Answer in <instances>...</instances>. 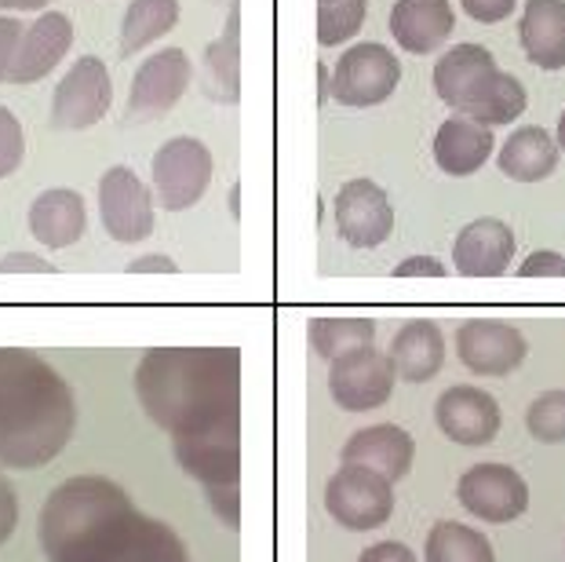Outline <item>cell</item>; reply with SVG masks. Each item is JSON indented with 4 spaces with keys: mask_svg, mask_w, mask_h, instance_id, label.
Returning a JSON list of instances; mask_svg holds the SVG:
<instances>
[{
    "mask_svg": "<svg viewBox=\"0 0 565 562\" xmlns=\"http://www.w3.org/2000/svg\"><path fill=\"white\" fill-rule=\"evenodd\" d=\"M204 66H209L212 99L234 106L242 95V8H237V0L226 11L223 33L204 47Z\"/></svg>",
    "mask_w": 565,
    "mask_h": 562,
    "instance_id": "d4e9b609",
    "label": "cell"
},
{
    "mask_svg": "<svg viewBox=\"0 0 565 562\" xmlns=\"http://www.w3.org/2000/svg\"><path fill=\"white\" fill-rule=\"evenodd\" d=\"M529 106V92L525 85L514 74H503V70H497L492 74V81L482 88V95L467 106L463 117H471V121L478 125H514L519 117L525 114Z\"/></svg>",
    "mask_w": 565,
    "mask_h": 562,
    "instance_id": "83f0119b",
    "label": "cell"
},
{
    "mask_svg": "<svg viewBox=\"0 0 565 562\" xmlns=\"http://www.w3.org/2000/svg\"><path fill=\"white\" fill-rule=\"evenodd\" d=\"M519 274L522 278H565V256L551 253V248H540V253L525 256Z\"/></svg>",
    "mask_w": 565,
    "mask_h": 562,
    "instance_id": "d6a6232c",
    "label": "cell"
},
{
    "mask_svg": "<svg viewBox=\"0 0 565 562\" xmlns=\"http://www.w3.org/2000/svg\"><path fill=\"white\" fill-rule=\"evenodd\" d=\"M70 44H74V26L63 11H44L33 26L22 30L15 59H11L8 81L11 85H33V81L47 77L63 63Z\"/></svg>",
    "mask_w": 565,
    "mask_h": 562,
    "instance_id": "9a60e30c",
    "label": "cell"
},
{
    "mask_svg": "<svg viewBox=\"0 0 565 562\" xmlns=\"http://www.w3.org/2000/svg\"><path fill=\"white\" fill-rule=\"evenodd\" d=\"M519 44L540 70L565 66V0H525L519 19Z\"/></svg>",
    "mask_w": 565,
    "mask_h": 562,
    "instance_id": "603a6c76",
    "label": "cell"
},
{
    "mask_svg": "<svg viewBox=\"0 0 565 562\" xmlns=\"http://www.w3.org/2000/svg\"><path fill=\"white\" fill-rule=\"evenodd\" d=\"M497 74V59L482 44H456L435 66V92L445 106L463 114Z\"/></svg>",
    "mask_w": 565,
    "mask_h": 562,
    "instance_id": "ac0fdd59",
    "label": "cell"
},
{
    "mask_svg": "<svg viewBox=\"0 0 565 562\" xmlns=\"http://www.w3.org/2000/svg\"><path fill=\"white\" fill-rule=\"evenodd\" d=\"M369 0H318V44L335 47L365 26Z\"/></svg>",
    "mask_w": 565,
    "mask_h": 562,
    "instance_id": "f546056e",
    "label": "cell"
},
{
    "mask_svg": "<svg viewBox=\"0 0 565 562\" xmlns=\"http://www.w3.org/2000/svg\"><path fill=\"white\" fill-rule=\"evenodd\" d=\"M558 158H562V150L555 136H551L547 128L525 125V128H514L508 136V142H503L497 153V165L514 183H540V179L555 176Z\"/></svg>",
    "mask_w": 565,
    "mask_h": 562,
    "instance_id": "cb8c5ba5",
    "label": "cell"
},
{
    "mask_svg": "<svg viewBox=\"0 0 565 562\" xmlns=\"http://www.w3.org/2000/svg\"><path fill=\"white\" fill-rule=\"evenodd\" d=\"M424 562H497V552L482 530L441 519L427 533Z\"/></svg>",
    "mask_w": 565,
    "mask_h": 562,
    "instance_id": "4316f807",
    "label": "cell"
},
{
    "mask_svg": "<svg viewBox=\"0 0 565 562\" xmlns=\"http://www.w3.org/2000/svg\"><path fill=\"white\" fill-rule=\"evenodd\" d=\"M435 424L445 438L456 442V446H489L500 432L503 413H500V402L492 399L489 391L456 384L435 402Z\"/></svg>",
    "mask_w": 565,
    "mask_h": 562,
    "instance_id": "4fadbf2b",
    "label": "cell"
},
{
    "mask_svg": "<svg viewBox=\"0 0 565 562\" xmlns=\"http://www.w3.org/2000/svg\"><path fill=\"white\" fill-rule=\"evenodd\" d=\"M324 508L347 530H376L394 516V483L358 464H343L324 486Z\"/></svg>",
    "mask_w": 565,
    "mask_h": 562,
    "instance_id": "8992f818",
    "label": "cell"
},
{
    "mask_svg": "<svg viewBox=\"0 0 565 562\" xmlns=\"http://www.w3.org/2000/svg\"><path fill=\"white\" fill-rule=\"evenodd\" d=\"M387 358L398 380H408V384H427V380H435L438 369L445 365V340H441L438 321H430V318L405 321V326L394 332Z\"/></svg>",
    "mask_w": 565,
    "mask_h": 562,
    "instance_id": "7402d4cb",
    "label": "cell"
},
{
    "mask_svg": "<svg viewBox=\"0 0 565 562\" xmlns=\"http://www.w3.org/2000/svg\"><path fill=\"white\" fill-rule=\"evenodd\" d=\"M456 354L475 377H511L529 358V340L511 321L467 318L456 329Z\"/></svg>",
    "mask_w": 565,
    "mask_h": 562,
    "instance_id": "8fae6325",
    "label": "cell"
},
{
    "mask_svg": "<svg viewBox=\"0 0 565 562\" xmlns=\"http://www.w3.org/2000/svg\"><path fill=\"white\" fill-rule=\"evenodd\" d=\"M19 271H26V274H52L55 267L44 256H38V253H8L4 259H0V274H19Z\"/></svg>",
    "mask_w": 565,
    "mask_h": 562,
    "instance_id": "ab89813d",
    "label": "cell"
},
{
    "mask_svg": "<svg viewBox=\"0 0 565 562\" xmlns=\"http://www.w3.org/2000/svg\"><path fill=\"white\" fill-rule=\"evenodd\" d=\"M358 562H416V555H413V548L402 541H380L365 548V552L358 555Z\"/></svg>",
    "mask_w": 565,
    "mask_h": 562,
    "instance_id": "f35d334b",
    "label": "cell"
},
{
    "mask_svg": "<svg viewBox=\"0 0 565 562\" xmlns=\"http://www.w3.org/2000/svg\"><path fill=\"white\" fill-rule=\"evenodd\" d=\"M128 271L131 274H175L179 267H175V259H168V256H139V259H131L128 263Z\"/></svg>",
    "mask_w": 565,
    "mask_h": 562,
    "instance_id": "60d3db41",
    "label": "cell"
},
{
    "mask_svg": "<svg viewBox=\"0 0 565 562\" xmlns=\"http://www.w3.org/2000/svg\"><path fill=\"white\" fill-rule=\"evenodd\" d=\"M194 77V66L183 47H161L136 70L128 92V117H161L183 99Z\"/></svg>",
    "mask_w": 565,
    "mask_h": 562,
    "instance_id": "5bb4252c",
    "label": "cell"
},
{
    "mask_svg": "<svg viewBox=\"0 0 565 562\" xmlns=\"http://www.w3.org/2000/svg\"><path fill=\"white\" fill-rule=\"evenodd\" d=\"M555 142H558V150L565 153V114L558 117V139H555Z\"/></svg>",
    "mask_w": 565,
    "mask_h": 562,
    "instance_id": "ee69618b",
    "label": "cell"
},
{
    "mask_svg": "<svg viewBox=\"0 0 565 562\" xmlns=\"http://www.w3.org/2000/svg\"><path fill=\"white\" fill-rule=\"evenodd\" d=\"M445 263L435 256H408L394 267V278H445Z\"/></svg>",
    "mask_w": 565,
    "mask_h": 562,
    "instance_id": "74e56055",
    "label": "cell"
},
{
    "mask_svg": "<svg viewBox=\"0 0 565 562\" xmlns=\"http://www.w3.org/2000/svg\"><path fill=\"white\" fill-rule=\"evenodd\" d=\"M114 81L103 59L84 55L70 66L52 95V128L55 131H88L110 114Z\"/></svg>",
    "mask_w": 565,
    "mask_h": 562,
    "instance_id": "52a82bcc",
    "label": "cell"
},
{
    "mask_svg": "<svg viewBox=\"0 0 565 562\" xmlns=\"http://www.w3.org/2000/svg\"><path fill=\"white\" fill-rule=\"evenodd\" d=\"M99 216L114 242H147L153 234V220H158L153 216V190L125 165H114L99 179Z\"/></svg>",
    "mask_w": 565,
    "mask_h": 562,
    "instance_id": "30bf717a",
    "label": "cell"
},
{
    "mask_svg": "<svg viewBox=\"0 0 565 562\" xmlns=\"http://www.w3.org/2000/svg\"><path fill=\"white\" fill-rule=\"evenodd\" d=\"M456 500L467 508V516L492 522V526H503V522H514L525 516L529 486L511 464L486 460L460 475V483H456Z\"/></svg>",
    "mask_w": 565,
    "mask_h": 562,
    "instance_id": "ba28073f",
    "label": "cell"
},
{
    "mask_svg": "<svg viewBox=\"0 0 565 562\" xmlns=\"http://www.w3.org/2000/svg\"><path fill=\"white\" fill-rule=\"evenodd\" d=\"M402 81V63L387 44L362 41L351 44L332 66V99L354 110L387 103Z\"/></svg>",
    "mask_w": 565,
    "mask_h": 562,
    "instance_id": "5b68a950",
    "label": "cell"
},
{
    "mask_svg": "<svg viewBox=\"0 0 565 562\" xmlns=\"http://www.w3.org/2000/svg\"><path fill=\"white\" fill-rule=\"evenodd\" d=\"M394 380H398V373H394L391 358L372 343L329 362V394L347 413L380 410L391 399Z\"/></svg>",
    "mask_w": 565,
    "mask_h": 562,
    "instance_id": "9c48e42d",
    "label": "cell"
},
{
    "mask_svg": "<svg viewBox=\"0 0 565 562\" xmlns=\"http://www.w3.org/2000/svg\"><path fill=\"white\" fill-rule=\"evenodd\" d=\"M15 530H19V494H15V486L0 475V548L11 541Z\"/></svg>",
    "mask_w": 565,
    "mask_h": 562,
    "instance_id": "e575fe53",
    "label": "cell"
},
{
    "mask_svg": "<svg viewBox=\"0 0 565 562\" xmlns=\"http://www.w3.org/2000/svg\"><path fill=\"white\" fill-rule=\"evenodd\" d=\"M335 231L351 248H376L394 231V209L387 190L372 179H351L335 194Z\"/></svg>",
    "mask_w": 565,
    "mask_h": 562,
    "instance_id": "7c38bea8",
    "label": "cell"
},
{
    "mask_svg": "<svg viewBox=\"0 0 565 562\" xmlns=\"http://www.w3.org/2000/svg\"><path fill=\"white\" fill-rule=\"evenodd\" d=\"M22 22L11 19V15H0V85L8 81V70H11V59H15V47L22 38Z\"/></svg>",
    "mask_w": 565,
    "mask_h": 562,
    "instance_id": "8d00e7d4",
    "label": "cell"
},
{
    "mask_svg": "<svg viewBox=\"0 0 565 562\" xmlns=\"http://www.w3.org/2000/svg\"><path fill=\"white\" fill-rule=\"evenodd\" d=\"M84 226H88V212H84V198L70 187H52L33 198L30 205V234L38 237L44 248H70L81 242Z\"/></svg>",
    "mask_w": 565,
    "mask_h": 562,
    "instance_id": "ffe728a7",
    "label": "cell"
},
{
    "mask_svg": "<svg viewBox=\"0 0 565 562\" xmlns=\"http://www.w3.org/2000/svg\"><path fill=\"white\" fill-rule=\"evenodd\" d=\"M525 432L544 446L565 442V391H544L525 410Z\"/></svg>",
    "mask_w": 565,
    "mask_h": 562,
    "instance_id": "4dcf8cb0",
    "label": "cell"
},
{
    "mask_svg": "<svg viewBox=\"0 0 565 562\" xmlns=\"http://www.w3.org/2000/svg\"><path fill=\"white\" fill-rule=\"evenodd\" d=\"M332 99V74L324 66H318V103L324 106Z\"/></svg>",
    "mask_w": 565,
    "mask_h": 562,
    "instance_id": "7bdbcfd3",
    "label": "cell"
},
{
    "mask_svg": "<svg viewBox=\"0 0 565 562\" xmlns=\"http://www.w3.org/2000/svg\"><path fill=\"white\" fill-rule=\"evenodd\" d=\"M307 337L318 358L335 362L340 354H351L358 347H369L376 340V321L372 318H315Z\"/></svg>",
    "mask_w": 565,
    "mask_h": 562,
    "instance_id": "f1b7e54d",
    "label": "cell"
},
{
    "mask_svg": "<svg viewBox=\"0 0 565 562\" xmlns=\"http://www.w3.org/2000/svg\"><path fill=\"white\" fill-rule=\"evenodd\" d=\"M38 541L47 562H190L183 537L106 475L58 483L41 508Z\"/></svg>",
    "mask_w": 565,
    "mask_h": 562,
    "instance_id": "7a4b0ae2",
    "label": "cell"
},
{
    "mask_svg": "<svg viewBox=\"0 0 565 562\" xmlns=\"http://www.w3.org/2000/svg\"><path fill=\"white\" fill-rule=\"evenodd\" d=\"M74 432L70 380L38 351L0 347V468L38 471L70 446Z\"/></svg>",
    "mask_w": 565,
    "mask_h": 562,
    "instance_id": "3957f363",
    "label": "cell"
},
{
    "mask_svg": "<svg viewBox=\"0 0 565 562\" xmlns=\"http://www.w3.org/2000/svg\"><path fill=\"white\" fill-rule=\"evenodd\" d=\"M22 158H26V136H22V121L8 106H0V179L19 172Z\"/></svg>",
    "mask_w": 565,
    "mask_h": 562,
    "instance_id": "1f68e13d",
    "label": "cell"
},
{
    "mask_svg": "<svg viewBox=\"0 0 565 562\" xmlns=\"http://www.w3.org/2000/svg\"><path fill=\"white\" fill-rule=\"evenodd\" d=\"M460 4L467 8V15H471L475 22H486V26H492V22L511 19L514 8H519V0H460Z\"/></svg>",
    "mask_w": 565,
    "mask_h": 562,
    "instance_id": "d590c367",
    "label": "cell"
},
{
    "mask_svg": "<svg viewBox=\"0 0 565 562\" xmlns=\"http://www.w3.org/2000/svg\"><path fill=\"white\" fill-rule=\"evenodd\" d=\"M179 22V0H131L121 19V41L117 52L125 59L150 47L158 38H164Z\"/></svg>",
    "mask_w": 565,
    "mask_h": 562,
    "instance_id": "484cf974",
    "label": "cell"
},
{
    "mask_svg": "<svg viewBox=\"0 0 565 562\" xmlns=\"http://www.w3.org/2000/svg\"><path fill=\"white\" fill-rule=\"evenodd\" d=\"M142 413L172 438L175 460L209 489L242 478V351L150 347L136 365Z\"/></svg>",
    "mask_w": 565,
    "mask_h": 562,
    "instance_id": "6da1fadb",
    "label": "cell"
},
{
    "mask_svg": "<svg viewBox=\"0 0 565 562\" xmlns=\"http://www.w3.org/2000/svg\"><path fill=\"white\" fill-rule=\"evenodd\" d=\"M55 0H0V11H41Z\"/></svg>",
    "mask_w": 565,
    "mask_h": 562,
    "instance_id": "b9f144b4",
    "label": "cell"
},
{
    "mask_svg": "<svg viewBox=\"0 0 565 562\" xmlns=\"http://www.w3.org/2000/svg\"><path fill=\"white\" fill-rule=\"evenodd\" d=\"M456 26L452 0H398L391 8V38L408 55H435Z\"/></svg>",
    "mask_w": 565,
    "mask_h": 562,
    "instance_id": "d6986e66",
    "label": "cell"
},
{
    "mask_svg": "<svg viewBox=\"0 0 565 562\" xmlns=\"http://www.w3.org/2000/svg\"><path fill=\"white\" fill-rule=\"evenodd\" d=\"M153 198L164 212H186L209 190L215 176V158L194 136H175L153 153Z\"/></svg>",
    "mask_w": 565,
    "mask_h": 562,
    "instance_id": "277c9868",
    "label": "cell"
},
{
    "mask_svg": "<svg viewBox=\"0 0 565 562\" xmlns=\"http://www.w3.org/2000/svg\"><path fill=\"white\" fill-rule=\"evenodd\" d=\"M209 505H212L215 516L223 519V526L237 530V522H242V489H237V486L209 489Z\"/></svg>",
    "mask_w": 565,
    "mask_h": 562,
    "instance_id": "836d02e7",
    "label": "cell"
},
{
    "mask_svg": "<svg viewBox=\"0 0 565 562\" xmlns=\"http://www.w3.org/2000/svg\"><path fill=\"white\" fill-rule=\"evenodd\" d=\"M514 259V231L497 216L467 223L452 242L456 274L463 278H500Z\"/></svg>",
    "mask_w": 565,
    "mask_h": 562,
    "instance_id": "2e32d148",
    "label": "cell"
},
{
    "mask_svg": "<svg viewBox=\"0 0 565 562\" xmlns=\"http://www.w3.org/2000/svg\"><path fill=\"white\" fill-rule=\"evenodd\" d=\"M497 136L489 125H478L471 117L452 114L438 125L435 136V165L445 176H475L492 158Z\"/></svg>",
    "mask_w": 565,
    "mask_h": 562,
    "instance_id": "44dd1931",
    "label": "cell"
},
{
    "mask_svg": "<svg viewBox=\"0 0 565 562\" xmlns=\"http://www.w3.org/2000/svg\"><path fill=\"white\" fill-rule=\"evenodd\" d=\"M413 457H416V438L398 424L362 427V432H354L347 438V446L340 449L343 464L369 468L387 478V483H402V478L413 471Z\"/></svg>",
    "mask_w": 565,
    "mask_h": 562,
    "instance_id": "e0dca14e",
    "label": "cell"
}]
</instances>
